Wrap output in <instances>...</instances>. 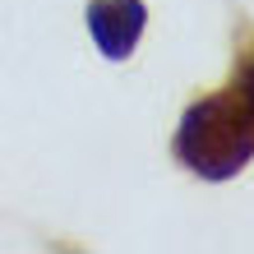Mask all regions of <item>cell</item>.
Instances as JSON below:
<instances>
[{
    "label": "cell",
    "instance_id": "cell-1",
    "mask_svg": "<svg viewBox=\"0 0 254 254\" xmlns=\"http://www.w3.org/2000/svg\"><path fill=\"white\" fill-rule=\"evenodd\" d=\"M171 153L199 181H231L254 162V125L241 111V102L222 88L185 107Z\"/></svg>",
    "mask_w": 254,
    "mask_h": 254
},
{
    "label": "cell",
    "instance_id": "cell-2",
    "mask_svg": "<svg viewBox=\"0 0 254 254\" xmlns=\"http://www.w3.org/2000/svg\"><path fill=\"white\" fill-rule=\"evenodd\" d=\"M148 5L143 0H93L88 5V33L107 61H129L143 37Z\"/></svg>",
    "mask_w": 254,
    "mask_h": 254
},
{
    "label": "cell",
    "instance_id": "cell-3",
    "mask_svg": "<svg viewBox=\"0 0 254 254\" xmlns=\"http://www.w3.org/2000/svg\"><path fill=\"white\" fill-rule=\"evenodd\" d=\"M227 93L241 102V111L254 125V28L250 23H241V33H236V65H231V88Z\"/></svg>",
    "mask_w": 254,
    "mask_h": 254
}]
</instances>
